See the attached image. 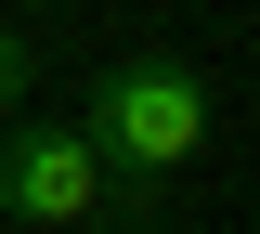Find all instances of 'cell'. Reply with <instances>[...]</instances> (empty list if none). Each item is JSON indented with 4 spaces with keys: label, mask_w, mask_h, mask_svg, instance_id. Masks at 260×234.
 I'll list each match as a JSON object with an SVG mask.
<instances>
[{
    "label": "cell",
    "mask_w": 260,
    "mask_h": 234,
    "mask_svg": "<svg viewBox=\"0 0 260 234\" xmlns=\"http://www.w3.org/2000/svg\"><path fill=\"white\" fill-rule=\"evenodd\" d=\"M78 143L104 156V182H130V208L169 195L195 156H208V78L182 65V52H117V65L91 78V104H78Z\"/></svg>",
    "instance_id": "cell-1"
},
{
    "label": "cell",
    "mask_w": 260,
    "mask_h": 234,
    "mask_svg": "<svg viewBox=\"0 0 260 234\" xmlns=\"http://www.w3.org/2000/svg\"><path fill=\"white\" fill-rule=\"evenodd\" d=\"M104 195L117 182L78 143V117H0V221L13 234H91Z\"/></svg>",
    "instance_id": "cell-2"
},
{
    "label": "cell",
    "mask_w": 260,
    "mask_h": 234,
    "mask_svg": "<svg viewBox=\"0 0 260 234\" xmlns=\"http://www.w3.org/2000/svg\"><path fill=\"white\" fill-rule=\"evenodd\" d=\"M0 117H26V39H0Z\"/></svg>",
    "instance_id": "cell-3"
},
{
    "label": "cell",
    "mask_w": 260,
    "mask_h": 234,
    "mask_svg": "<svg viewBox=\"0 0 260 234\" xmlns=\"http://www.w3.org/2000/svg\"><path fill=\"white\" fill-rule=\"evenodd\" d=\"M0 234H13V221H0Z\"/></svg>",
    "instance_id": "cell-4"
}]
</instances>
